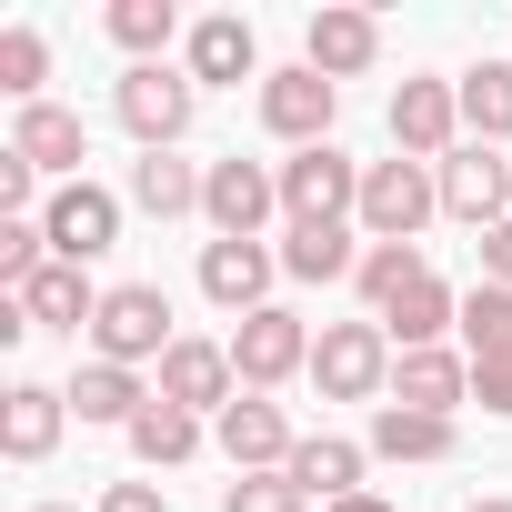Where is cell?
Segmentation results:
<instances>
[{
    "label": "cell",
    "instance_id": "obj_25",
    "mask_svg": "<svg viewBox=\"0 0 512 512\" xmlns=\"http://www.w3.org/2000/svg\"><path fill=\"white\" fill-rule=\"evenodd\" d=\"M452 442H462L452 422H432V412H402V402H382V412H372V442H362V452H372V462H452Z\"/></svg>",
    "mask_w": 512,
    "mask_h": 512
},
{
    "label": "cell",
    "instance_id": "obj_33",
    "mask_svg": "<svg viewBox=\"0 0 512 512\" xmlns=\"http://www.w3.org/2000/svg\"><path fill=\"white\" fill-rule=\"evenodd\" d=\"M221 512H312V492H302L292 472H241V482L221 492Z\"/></svg>",
    "mask_w": 512,
    "mask_h": 512
},
{
    "label": "cell",
    "instance_id": "obj_14",
    "mask_svg": "<svg viewBox=\"0 0 512 512\" xmlns=\"http://www.w3.org/2000/svg\"><path fill=\"white\" fill-rule=\"evenodd\" d=\"M161 402H181V412H231L241 402V372H231V342H171L161 352Z\"/></svg>",
    "mask_w": 512,
    "mask_h": 512
},
{
    "label": "cell",
    "instance_id": "obj_30",
    "mask_svg": "<svg viewBox=\"0 0 512 512\" xmlns=\"http://www.w3.org/2000/svg\"><path fill=\"white\" fill-rule=\"evenodd\" d=\"M462 342H472V362H512V292L502 282L462 292Z\"/></svg>",
    "mask_w": 512,
    "mask_h": 512
},
{
    "label": "cell",
    "instance_id": "obj_26",
    "mask_svg": "<svg viewBox=\"0 0 512 512\" xmlns=\"http://www.w3.org/2000/svg\"><path fill=\"white\" fill-rule=\"evenodd\" d=\"M131 201H141L151 221H191V211H201V171L171 161V151H141V161H131Z\"/></svg>",
    "mask_w": 512,
    "mask_h": 512
},
{
    "label": "cell",
    "instance_id": "obj_6",
    "mask_svg": "<svg viewBox=\"0 0 512 512\" xmlns=\"http://www.w3.org/2000/svg\"><path fill=\"white\" fill-rule=\"evenodd\" d=\"M231 372H241V392H282L292 372H312V322L302 312H251L241 332H231Z\"/></svg>",
    "mask_w": 512,
    "mask_h": 512
},
{
    "label": "cell",
    "instance_id": "obj_35",
    "mask_svg": "<svg viewBox=\"0 0 512 512\" xmlns=\"http://www.w3.org/2000/svg\"><path fill=\"white\" fill-rule=\"evenodd\" d=\"M472 402L482 412H512V362H472Z\"/></svg>",
    "mask_w": 512,
    "mask_h": 512
},
{
    "label": "cell",
    "instance_id": "obj_32",
    "mask_svg": "<svg viewBox=\"0 0 512 512\" xmlns=\"http://www.w3.org/2000/svg\"><path fill=\"white\" fill-rule=\"evenodd\" d=\"M41 81H51V41H41V31H0V91L31 111V101H41Z\"/></svg>",
    "mask_w": 512,
    "mask_h": 512
},
{
    "label": "cell",
    "instance_id": "obj_39",
    "mask_svg": "<svg viewBox=\"0 0 512 512\" xmlns=\"http://www.w3.org/2000/svg\"><path fill=\"white\" fill-rule=\"evenodd\" d=\"M462 512H512V502H502V492H482V502H462Z\"/></svg>",
    "mask_w": 512,
    "mask_h": 512
},
{
    "label": "cell",
    "instance_id": "obj_16",
    "mask_svg": "<svg viewBox=\"0 0 512 512\" xmlns=\"http://www.w3.org/2000/svg\"><path fill=\"white\" fill-rule=\"evenodd\" d=\"M61 422H71V392H51V382H11L0 392V452L11 462H51Z\"/></svg>",
    "mask_w": 512,
    "mask_h": 512
},
{
    "label": "cell",
    "instance_id": "obj_23",
    "mask_svg": "<svg viewBox=\"0 0 512 512\" xmlns=\"http://www.w3.org/2000/svg\"><path fill=\"white\" fill-rule=\"evenodd\" d=\"M462 322V292L432 272V282H412L392 312H382V332H392V352H442V332Z\"/></svg>",
    "mask_w": 512,
    "mask_h": 512
},
{
    "label": "cell",
    "instance_id": "obj_8",
    "mask_svg": "<svg viewBox=\"0 0 512 512\" xmlns=\"http://www.w3.org/2000/svg\"><path fill=\"white\" fill-rule=\"evenodd\" d=\"M41 231H51V262H101V251L121 241V201L101 191V181H61L51 201H41Z\"/></svg>",
    "mask_w": 512,
    "mask_h": 512
},
{
    "label": "cell",
    "instance_id": "obj_7",
    "mask_svg": "<svg viewBox=\"0 0 512 512\" xmlns=\"http://www.w3.org/2000/svg\"><path fill=\"white\" fill-rule=\"evenodd\" d=\"M332 111H342V81H322L312 61H292V71L262 81V131L292 141V151H322L332 141Z\"/></svg>",
    "mask_w": 512,
    "mask_h": 512
},
{
    "label": "cell",
    "instance_id": "obj_24",
    "mask_svg": "<svg viewBox=\"0 0 512 512\" xmlns=\"http://www.w3.org/2000/svg\"><path fill=\"white\" fill-rule=\"evenodd\" d=\"M151 392H161V382H141V372H121V362H81V382H71V412H81V422H111V432H131V422L151 412Z\"/></svg>",
    "mask_w": 512,
    "mask_h": 512
},
{
    "label": "cell",
    "instance_id": "obj_29",
    "mask_svg": "<svg viewBox=\"0 0 512 512\" xmlns=\"http://www.w3.org/2000/svg\"><path fill=\"white\" fill-rule=\"evenodd\" d=\"M131 452H141L151 472H171V462H191V452H201V412H181V402H161V392H151V412L131 422Z\"/></svg>",
    "mask_w": 512,
    "mask_h": 512
},
{
    "label": "cell",
    "instance_id": "obj_15",
    "mask_svg": "<svg viewBox=\"0 0 512 512\" xmlns=\"http://www.w3.org/2000/svg\"><path fill=\"white\" fill-rule=\"evenodd\" d=\"M221 452H231V472H282V462L302 452V432H292V412H282L272 392H241V402L221 412Z\"/></svg>",
    "mask_w": 512,
    "mask_h": 512
},
{
    "label": "cell",
    "instance_id": "obj_22",
    "mask_svg": "<svg viewBox=\"0 0 512 512\" xmlns=\"http://www.w3.org/2000/svg\"><path fill=\"white\" fill-rule=\"evenodd\" d=\"M282 272H292V282H352V272H362L352 221H292V231H282Z\"/></svg>",
    "mask_w": 512,
    "mask_h": 512
},
{
    "label": "cell",
    "instance_id": "obj_17",
    "mask_svg": "<svg viewBox=\"0 0 512 512\" xmlns=\"http://www.w3.org/2000/svg\"><path fill=\"white\" fill-rule=\"evenodd\" d=\"M392 402L452 422V402H472V352H392Z\"/></svg>",
    "mask_w": 512,
    "mask_h": 512
},
{
    "label": "cell",
    "instance_id": "obj_3",
    "mask_svg": "<svg viewBox=\"0 0 512 512\" xmlns=\"http://www.w3.org/2000/svg\"><path fill=\"white\" fill-rule=\"evenodd\" d=\"M181 332H171V302H161V282H111L101 292V322H91V362H121V372H141V362H161Z\"/></svg>",
    "mask_w": 512,
    "mask_h": 512
},
{
    "label": "cell",
    "instance_id": "obj_28",
    "mask_svg": "<svg viewBox=\"0 0 512 512\" xmlns=\"http://www.w3.org/2000/svg\"><path fill=\"white\" fill-rule=\"evenodd\" d=\"M352 282H362V302H372V322H382L412 282H432V262H422V241H362V272H352Z\"/></svg>",
    "mask_w": 512,
    "mask_h": 512
},
{
    "label": "cell",
    "instance_id": "obj_4",
    "mask_svg": "<svg viewBox=\"0 0 512 512\" xmlns=\"http://www.w3.org/2000/svg\"><path fill=\"white\" fill-rule=\"evenodd\" d=\"M432 211H442L432 161H402V151H392V161H362V211H352V221H362V241H412Z\"/></svg>",
    "mask_w": 512,
    "mask_h": 512
},
{
    "label": "cell",
    "instance_id": "obj_1",
    "mask_svg": "<svg viewBox=\"0 0 512 512\" xmlns=\"http://www.w3.org/2000/svg\"><path fill=\"white\" fill-rule=\"evenodd\" d=\"M111 111H121V131H131L141 151H171V141L191 131V111H201V81L171 71V61H131V71L111 81Z\"/></svg>",
    "mask_w": 512,
    "mask_h": 512
},
{
    "label": "cell",
    "instance_id": "obj_36",
    "mask_svg": "<svg viewBox=\"0 0 512 512\" xmlns=\"http://www.w3.org/2000/svg\"><path fill=\"white\" fill-rule=\"evenodd\" d=\"M482 282H502V292H512V221H492V231H482Z\"/></svg>",
    "mask_w": 512,
    "mask_h": 512
},
{
    "label": "cell",
    "instance_id": "obj_2",
    "mask_svg": "<svg viewBox=\"0 0 512 512\" xmlns=\"http://www.w3.org/2000/svg\"><path fill=\"white\" fill-rule=\"evenodd\" d=\"M312 382H322V402H392V332L382 322H322V342H312Z\"/></svg>",
    "mask_w": 512,
    "mask_h": 512
},
{
    "label": "cell",
    "instance_id": "obj_9",
    "mask_svg": "<svg viewBox=\"0 0 512 512\" xmlns=\"http://www.w3.org/2000/svg\"><path fill=\"white\" fill-rule=\"evenodd\" d=\"M432 181H442V211H452V221H472V231L512 221V161H502L492 141H462L452 161H432Z\"/></svg>",
    "mask_w": 512,
    "mask_h": 512
},
{
    "label": "cell",
    "instance_id": "obj_37",
    "mask_svg": "<svg viewBox=\"0 0 512 512\" xmlns=\"http://www.w3.org/2000/svg\"><path fill=\"white\" fill-rule=\"evenodd\" d=\"M101 512H171V492H151V482H111Z\"/></svg>",
    "mask_w": 512,
    "mask_h": 512
},
{
    "label": "cell",
    "instance_id": "obj_20",
    "mask_svg": "<svg viewBox=\"0 0 512 512\" xmlns=\"http://www.w3.org/2000/svg\"><path fill=\"white\" fill-rule=\"evenodd\" d=\"M21 312H31V332H91L101 322V292H91V272L81 262H51L31 292H11Z\"/></svg>",
    "mask_w": 512,
    "mask_h": 512
},
{
    "label": "cell",
    "instance_id": "obj_13",
    "mask_svg": "<svg viewBox=\"0 0 512 512\" xmlns=\"http://www.w3.org/2000/svg\"><path fill=\"white\" fill-rule=\"evenodd\" d=\"M181 71H191L201 91L272 81V71H262V41H251V21H241V11H211V21H191V41H181Z\"/></svg>",
    "mask_w": 512,
    "mask_h": 512
},
{
    "label": "cell",
    "instance_id": "obj_10",
    "mask_svg": "<svg viewBox=\"0 0 512 512\" xmlns=\"http://www.w3.org/2000/svg\"><path fill=\"white\" fill-rule=\"evenodd\" d=\"M272 272H282L272 241H201V302H221L231 322L272 312Z\"/></svg>",
    "mask_w": 512,
    "mask_h": 512
},
{
    "label": "cell",
    "instance_id": "obj_18",
    "mask_svg": "<svg viewBox=\"0 0 512 512\" xmlns=\"http://www.w3.org/2000/svg\"><path fill=\"white\" fill-rule=\"evenodd\" d=\"M302 61H312L322 81H352V71H372V61H382V21H372V11H312Z\"/></svg>",
    "mask_w": 512,
    "mask_h": 512
},
{
    "label": "cell",
    "instance_id": "obj_19",
    "mask_svg": "<svg viewBox=\"0 0 512 512\" xmlns=\"http://www.w3.org/2000/svg\"><path fill=\"white\" fill-rule=\"evenodd\" d=\"M11 151H21L31 171H61V181H81V161H91V131H81V111H61V101H31V111L11 121Z\"/></svg>",
    "mask_w": 512,
    "mask_h": 512
},
{
    "label": "cell",
    "instance_id": "obj_11",
    "mask_svg": "<svg viewBox=\"0 0 512 512\" xmlns=\"http://www.w3.org/2000/svg\"><path fill=\"white\" fill-rule=\"evenodd\" d=\"M392 151L402 161H452L462 151V91L452 81H402L392 91Z\"/></svg>",
    "mask_w": 512,
    "mask_h": 512
},
{
    "label": "cell",
    "instance_id": "obj_27",
    "mask_svg": "<svg viewBox=\"0 0 512 512\" xmlns=\"http://www.w3.org/2000/svg\"><path fill=\"white\" fill-rule=\"evenodd\" d=\"M452 91H462V131L502 151V141H512V61H472Z\"/></svg>",
    "mask_w": 512,
    "mask_h": 512
},
{
    "label": "cell",
    "instance_id": "obj_12",
    "mask_svg": "<svg viewBox=\"0 0 512 512\" xmlns=\"http://www.w3.org/2000/svg\"><path fill=\"white\" fill-rule=\"evenodd\" d=\"M282 211L292 221H352L362 211V161H342L332 141L322 151H292L282 161Z\"/></svg>",
    "mask_w": 512,
    "mask_h": 512
},
{
    "label": "cell",
    "instance_id": "obj_31",
    "mask_svg": "<svg viewBox=\"0 0 512 512\" xmlns=\"http://www.w3.org/2000/svg\"><path fill=\"white\" fill-rule=\"evenodd\" d=\"M171 31H181L171 0H111V41H121L131 61H161V51H171Z\"/></svg>",
    "mask_w": 512,
    "mask_h": 512
},
{
    "label": "cell",
    "instance_id": "obj_38",
    "mask_svg": "<svg viewBox=\"0 0 512 512\" xmlns=\"http://www.w3.org/2000/svg\"><path fill=\"white\" fill-rule=\"evenodd\" d=\"M332 512H392V502H382V492H352V502H332Z\"/></svg>",
    "mask_w": 512,
    "mask_h": 512
},
{
    "label": "cell",
    "instance_id": "obj_40",
    "mask_svg": "<svg viewBox=\"0 0 512 512\" xmlns=\"http://www.w3.org/2000/svg\"><path fill=\"white\" fill-rule=\"evenodd\" d=\"M31 512H71V502H31Z\"/></svg>",
    "mask_w": 512,
    "mask_h": 512
},
{
    "label": "cell",
    "instance_id": "obj_34",
    "mask_svg": "<svg viewBox=\"0 0 512 512\" xmlns=\"http://www.w3.org/2000/svg\"><path fill=\"white\" fill-rule=\"evenodd\" d=\"M31 201H41V171H31L21 151H0V221H41Z\"/></svg>",
    "mask_w": 512,
    "mask_h": 512
},
{
    "label": "cell",
    "instance_id": "obj_5",
    "mask_svg": "<svg viewBox=\"0 0 512 512\" xmlns=\"http://www.w3.org/2000/svg\"><path fill=\"white\" fill-rule=\"evenodd\" d=\"M272 211H282V171L241 161V151L201 171V221H211V241H262Z\"/></svg>",
    "mask_w": 512,
    "mask_h": 512
},
{
    "label": "cell",
    "instance_id": "obj_21",
    "mask_svg": "<svg viewBox=\"0 0 512 512\" xmlns=\"http://www.w3.org/2000/svg\"><path fill=\"white\" fill-rule=\"evenodd\" d=\"M362 462H372L362 442H342V432H312V442H302V452H292L282 472H292V482H302V492H312V502L332 512V502H352V492H372V482H362Z\"/></svg>",
    "mask_w": 512,
    "mask_h": 512
}]
</instances>
